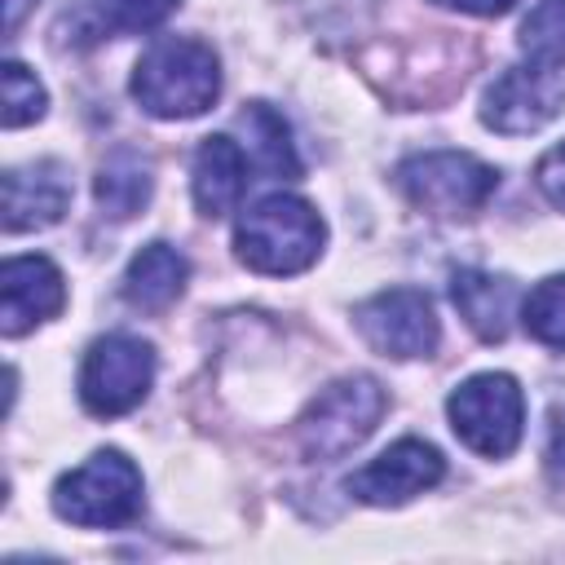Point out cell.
<instances>
[{
    "mask_svg": "<svg viewBox=\"0 0 565 565\" xmlns=\"http://www.w3.org/2000/svg\"><path fill=\"white\" fill-rule=\"evenodd\" d=\"M216 93H221V62L212 44L190 35L154 40L132 71V97L159 119H194L216 102Z\"/></svg>",
    "mask_w": 565,
    "mask_h": 565,
    "instance_id": "6da1fadb",
    "label": "cell"
},
{
    "mask_svg": "<svg viewBox=\"0 0 565 565\" xmlns=\"http://www.w3.org/2000/svg\"><path fill=\"white\" fill-rule=\"evenodd\" d=\"M322 238H327V225L305 199L265 194L260 203H252L238 216L234 252H238V260L247 269L282 278V274L309 269L318 260V252H322Z\"/></svg>",
    "mask_w": 565,
    "mask_h": 565,
    "instance_id": "7a4b0ae2",
    "label": "cell"
},
{
    "mask_svg": "<svg viewBox=\"0 0 565 565\" xmlns=\"http://www.w3.org/2000/svg\"><path fill=\"white\" fill-rule=\"evenodd\" d=\"M53 512L71 525L110 530L141 512V472L124 450H97L53 486Z\"/></svg>",
    "mask_w": 565,
    "mask_h": 565,
    "instance_id": "3957f363",
    "label": "cell"
},
{
    "mask_svg": "<svg viewBox=\"0 0 565 565\" xmlns=\"http://www.w3.org/2000/svg\"><path fill=\"white\" fill-rule=\"evenodd\" d=\"M388 411L384 388L371 375H344L335 384H327L309 411L296 419V441L305 459H340L353 446H362L380 415Z\"/></svg>",
    "mask_w": 565,
    "mask_h": 565,
    "instance_id": "277c9868",
    "label": "cell"
},
{
    "mask_svg": "<svg viewBox=\"0 0 565 565\" xmlns=\"http://www.w3.org/2000/svg\"><path fill=\"white\" fill-rule=\"evenodd\" d=\"M397 185L428 216H472L499 190V172L463 150H428L397 163Z\"/></svg>",
    "mask_w": 565,
    "mask_h": 565,
    "instance_id": "5b68a950",
    "label": "cell"
},
{
    "mask_svg": "<svg viewBox=\"0 0 565 565\" xmlns=\"http://www.w3.org/2000/svg\"><path fill=\"white\" fill-rule=\"evenodd\" d=\"M446 415H450V428L455 437L486 455V459H503L516 450L521 441V428H525V397H521V384L503 371H486V375H472L463 380L450 397H446Z\"/></svg>",
    "mask_w": 565,
    "mask_h": 565,
    "instance_id": "8992f818",
    "label": "cell"
},
{
    "mask_svg": "<svg viewBox=\"0 0 565 565\" xmlns=\"http://www.w3.org/2000/svg\"><path fill=\"white\" fill-rule=\"evenodd\" d=\"M154 384V349L141 335L128 331H110L102 335L79 366V402L110 419V415H128L132 406H141V397Z\"/></svg>",
    "mask_w": 565,
    "mask_h": 565,
    "instance_id": "52a82bcc",
    "label": "cell"
},
{
    "mask_svg": "<svg viewBox=\"0 0 565 565\" xmlns=\"http://www.w3.org/2000/svg\"><path fill=\"white\" fill-rule=\"evenodd\" d=\"M362 340L380 353V358H428L437 349V313H433V300L415 287H388V291H375L371 300L358 305L353 313Z\"/></svg>",
    "mask_w": 565,
    "mask_h": 565,
    "instance_id": "ba28073f",
    "label": "cell"
},
{
    "mask_svg": "<svg viewBox=\"0 0 565 565\" xmlns=\"http://www.w3.org/2000/svg\"><path fill=\"white\" fill-rule=\"evenodd\" d=\"M565 110V79L552 66H508L490 88H486V106L481 119L486 128L503 132V137H525L539 132L543 124H552Z\"/></svg>",
    "mask_w": 565,
    "mask_h": 565,
    "instance_id": "9c48e42d",
    "label": "cell"
},
{
    "mask_svg": "<svg viewBox=\"0 0 565 565\" xmlns=\"http://www.w3.org/2000/svg\"><path fill=\"white\" fill-rule=\"evenodd\" d=\"M441 477H446V459L437 455V446H428L419 437H402L380 459H371L366 468H358L349 477V494L371 508H397V503L433 490Z\"/></svg>",
    "mask_w": 565,
    "mask_h": 565,
    "instance_id": "30bf717a",
    "label": "cell"
},
{
    "mask_svg": "<svg viewBox=\"0 0 565 565\" xmlns=\"http://www.w3.org/2000/svg\"><path fill=\"white\" fill-rule=\"evenodd\" d=\"M66 305V282L49 256H9L0 269V327L22 335Z\"/></svg>",
    "mask_w": 565,
    "mask_h": 565,
    "instance_id": "8fae6325",
    "label": "cell"
},
{
    "mask_svg": "<svg viewBox=\"0 0 565 565\" xmlns=\"http://www.w3.org/2000/svg\"><path fill=\"white\" fill-rule=\"evenodd\" d=\"M71 203V172L57 159H40L4 172V230H44L57 225Z\"/></svg>",
    "mask_w": 565,
    "mask_h": 565,
    "instance_id": "7c38bea8",
    "label": "cell"
},
{
    "mask_svg": "<svg viewBox=\"0 0 565 565\" xmlns=\"http://www.w3.org/2000/svg\"><path fill=\"white\" fill-rule=\"evenodd\" d=\"M190 190L203 216H225L247 190V150L234 146L230 137H203L190 172Z\"/></svg>",
    "mask_w": 565,
    "mask_h": 565,
    "instance_id": "4fadbf2b",
    "label": "cell"
},
{
    "mask_svg": "<svg viewBox=\"0 0 565 565\" xmlns=\"http://www.w3.org/2000/svg\"><path fill=\"white\" fill-rule=\"evenodd\" d=\"M181 0H79L66 18L62 31H71V44H97L110 35H132L159 26Z\"/></svg>",
    "mask_w": 565,
    "mask_h": 565,
    "instance_id": "5bb4252c",
    "label": "cell"
},
{
    "mask_svg": "<svg viewBox=\"0 0 565 565\" xmlns=\"http://www.w3.org/2000/svg\"><path fill=\"white\" fill-rule=\"evenodd\" d=\"M450 300L463 313V322L486 340L499 344L512 331V309H516V287L499 274L486 269H459L450 278Z\"/></svg>",
    "mask_w": 565,
    "mask_h": 565,
    "instance_id": "9a60e30c",
    "label": "cell"
},
{
    "mask_svg": "<svg viewBox=\"0 0 565 565\" xmlns=\"http://www.w3.org/2000/svg\"><path fill=\"white\" fill-rule=\"evenodd\" d=\"M185 278H190V265H185V256H181L172 243H146V247L128 260L119 291H124V300H128L132 309L163 313V309L181 296Z\"/></svg>",
    "mask_w": 565,
    "mask_h": 565,
    "instance_id": "2e32d148",
    "label": "cell"
},
{
    "mask_svg": "<svg viewBox=\"0 0 565 565\" xmlns=\"http://www.w3.org/2000/svg\"><path fill=\"white\" fill-rule=\"evenodd\" d=\"M93 194H97V207L115 221H128L137 216L146 203H150V163L137 154V150H115L97 181H93Z\"/></svg>",
    "mask_w": 565,
    "mask_h": 565,
    "instance_id": "e0dca14e",
    "label": "cell"
},
{
    "mask_svg": "<svg viewBox=\"0 0 565 565\" xmlns=\"http://www.w3.org/2000/svg\"><path fill=\"white\" fill-rule=\"evenodd\" d=\"M238 128L247 137V154L260 172L269 177H296L300 163H296V150H291V137H287V124L278 110H269L265 102H252L243 115H238Z\"/></svg>",
    "mask_w": 565,
    "mask_h": 565,
    "instance_id": "ac0fdd59",
    "label": "cell"
},
{
    "mask_svg": "<svg viewBox=\"0 0 565 565\" xmlns=\"http://www.w3.org/2000/svg\"><path fill=\"white\" fill-rule=\"evenodd\" d=\"M516 44L534 66H565V0H539L521 22Z\"/></svg>",
    "mask_w": 565,
    "mask_h": 565,
    "instance_id": "d6986e66",
    "label": "cell"
},
{
    "mask_svg": "<svg viewBox=\"0 0 565 565\" xmlns=\"http://www.w3.org/2000/svg\"><path fill=\"white\" fill-rule=\"evenodd\" d=\"M521 322H525V331H530L539 344L565 349V274L543 278V282L525 296Z\"/></svg>",
    "mask_w": 565,
    "mask_h": 565,
    "instance_id": "ffe728a7",
    "label": "cell"
},
{
    "mask_svg": "<svg viewBox=\"0 0 565 565\" xmlns=\"http://www.w3.org/2000/svg\"><path fill=\"white\" fill-rule=\"evenodd\" d=\"M40 115H44V84L22 62H4V128L35 124Z\"/></svg>",
    "mask_w": 565,
    "mask_h": 565,
    "instance_id": "44dd1931",
    "label": "cell"
},
{
    "mask_svg": "<svg viewBox=\"0 0 565 565\" xmlns=\"http://www.w3.org/2000/svg\"><path fill=\"white\" fill-rule=\"evenodd\" d=\"M534 181H539V190L547 194V203L565 212V141L552 146V150L534 163Z\"/></svg>",
    "mask_w": 565,
    "mask_h": 565,
    "instance_id": "7402d4cb",
    "label": "cell"
},
{
    "mask_svg": "<svg viewBox=\"0 0 565 565\" xmlns=\"http://www.w3.org/2000/svg\"><path fill=\"white\" fill-rule=\"evenodd\" d=\"M547 468H552V477H565V406L552 411V428H547Z\"/></svg>",
    "mask_w": 565,
    "mask_h": 565,
    "instance_id": "603a6c76",
    "label": "cell"
},
{
    "mask_svg": "<svg viewBox=\"0 0 565 565\" xmlns=\"http://www.w3.org/2000/svg\"><path fill=\"white\" fill-rule=\"evenodd\" d=\"M433 4L459 9V13H477V18H499V13H508L516 0H433Z\"/></svg>",
    "mask_w": 565,
    "mask_h": 565,
    "instance_id": "cb8c5ba5",
    "label": "cell"
},
{
    "mask_svg": "<svg viewBox=\"0 0 565 565\" xmlns=\"http://www.w3.org/2000/svg\"><path fill=\"white\" fill-rule=\"evenodd\" d=\"M26 4H31V0H4V31H9V35L18 31V22H22Z\"/></svg>",
    "mask_w": 565,
    "mask_h": 565,
    "instance_id": "d4e9b609",
    "label": "cell"
}]
</instances>
